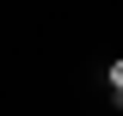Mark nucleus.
Masks as SVG:
<instances>
[{
	"mask_svg": "<svg viewBox=\"0 0 123 116\" xmlns=\"http://www.w3.org/2000/svg\"><path fill=\"white\" fill-rule=\"evenodd\" d=\"M111 92L123 98V61H111Z\"/></svg>",
	"mask_w": 123,
	"mask_h": 116,
	"instance_id": "1",
	"label": "nucleus"
}]
</instances>
